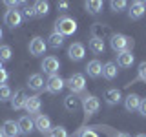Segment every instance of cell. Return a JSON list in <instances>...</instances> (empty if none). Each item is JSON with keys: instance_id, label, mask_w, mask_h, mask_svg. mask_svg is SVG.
I'll use <instances>...</instances> for the list:
<instances>
[{"instance_id": "6da1fadb", "label": "cell", "mask_w": 146, "mask_h": 137, "mask_svg": "<svg viewBox=\"0 0 146 137\" xmlns=\"http://www.w3.org/2000/svg\"><path fill=\"white\" fill-rule=\"evenodd\" d=\"M110 46H111L113 51L122 53V51H131L135 42H133V39H130V37H126L122 33H115L110 37Z\"/></svg>"}, {"instance_id": "7a4b0ae2", "label": "cell", "mask_w": 146, "mask_h": 137, "mask_svg": "<svg viewBox=\"0 0 146 137\" xmlns=\"http://www.w3.org/2000/svg\"><path fill=\"white\" fill-rule=\"evenodd\" d=\"M55 31H57V33H60L62 37L73 35L77 31V22L73 20L71 17H68V15L58 17L57 22H55Z\"/></svg>"}, {"instance_id": "3957f363", "label": "cell", "mask_w": 146, "mask_h": 137, "mask_svg": "<svg viewBox=\"0 0 146 137\" xmlns=\"http://www.w3.org/2000/svg\"><path fill=\"white\" fill-rule=\"evenodd\" d=\"M66 86L70 88L71 95L82 93V91H84V88H86V79H84V75H80V73H73L70 79L66 80Z\"/></svg>"}, {"instance_id": "277c9868", "label": "cell", "mask_w": 146, "mask_h": 137, "mask_svg": "<svg viewBox=\"0 0 146 137\" xmlns=\"http://www.w3.org/2000/svg\"><path fill=\"white\" fill-rule=\"evenodd\" d=\"M82 108H84L86 117H91V115H95V113L99 112L100 102H99V99L95 97V95H86V97L82 99Z\"/></svg>"}, {"instance_id": "5b68a950", "label": "cell", "mask_w": 146, "mask_h": 137, "mask_svg": "<svg viewBox=\"0 0 146 137\" xmlns=\"http://www.w3.org/2000/svg\"><path fill=\"white\" fill-rule=\"evenodd\" d=\"M46 48H48V42H46L42 37H35V39H31V42H29V55L40 57V55L46 53Z\"/></svg>"}, {"instance_id": "8992f818", "label": "cell", "mask_w": 146, "mask_h": 137, "mask_svg": "<svg viewBox=\"0 0 146 137\" xmlns=\"http://www.w3.org/2000/svg\"><path fill=\"white\" fill-rule=\"evenodd\" d=\"M42 70L44 73H48L49 77H53V75H57L58 70H60V62H58V59H55V57H46L44 61H42Z\"/></svg>"}, {"instance_id": "52a82bcc", "label": "cell", "mask_w": 146, "mask_h": 137, "mask_svg": "<svg viewBox=\"0 0 146 137\" xmlns=\"http://www.w3.org/2000/svg\"><path fill=\"white\" fill-rule=\"evenodd\" d=\"M4 22H6L7 27L15 29V27H18L20 22H22V13L17 11V9H7L6 15H4Z\"/></svg>"}, {"instance_id": "ba28073f", "label": "cell", "mask_w": 146, "mask_h": 137, "mask_svg": "<svg viewBox=\"0 0 146 137\" xmlns=\"http://www.w3.org/2000/svg\"><path fill=\"white\" fill-rule=\"evenodd\" d=\"M64 86H66V80L60 79L58 75H53V77H49V79H48V82H46L44 88H46L48 93H58Z\"/></svg>"}, {"instance_id": "9c48e42d", "label": "cell", "mask_w": 146, "mask_h": 137, "mask_svg": "<svg viewBox=\"0 0 146 137\" xmlns=\"http://www.w3.org/2000/svg\"><path fill=\"white\" fill-rule=\"evenodd\" d=\"M84 55H86V48H84V44H80V42H73L70 48H68V57L75 62L82 61Z\"/></svg>"}, {"instance_id": "30bf717a", "label": "cell", "mask_w": 146, "mask_h": 137, "mask_svg": "<svg viewBox=\"0 0 146 137\" xmlns=\"http://www.w3.org/2000/svg\"><path fill=\"white\" fill-rule=\"evenodd\" d=\"M146 13V4L143 0H137V2H131L130 6V11H128V15H130L131 20H139V18H143Z\"/></svg>"}, {"instance_id": "8fae6325", "label": "cell", "mask_w": 146, "mask_h": 137, "mask_svg": "<svg viewBox=\"0 0 146 137\" xmlns=\"http://www.w3.org/2000/svg\"><path fill=\"white\" fill-rule=\"evenodd\" d=\"M113 33H111V29H110V26H106V24H93L91 26V37L93 39H100V40H104L106 37H111Z\"/></svg>"}, {"instance_id": "7c38bea8", "label": "cell", "mask_w": 146, "mask_h": 137, "mask_svg": "<svg viewBox=\"0 0 146 137\" xmlns=\"http://www.w3.org/2000/svg\"><path fill=\"white\" fill-rule=\"evenodd\" d=\"M40 108H42V100H40L38 95H31V97H27L24 110L29 113V115H33V113H36V115H38Z\"/></svg>"}, {"instance_id": "4fadbf2b", "label": "cell", "mask_w": 146, "mask_h": 137, "mask_svg": "<svg viewBox=\"0 0 146 137\" xmlns=\"http://www.w3.org/2000/svg\"><path fill=\"white\" fill-rule=\"evenodd\" d=\"M35 128L38 132H42V134H49V132H51V121H49V117L48 115H42V113H38V115L35 117Z\"/></svg>"}, {"instance_id": "5bb4252c", "label": "cell", "mask_w": 146, "mask_h": 137, "mask_svg": "<svg viewBox=\"0 0 146 137\" xmlns=\"http://www.w3.org/2000/svg\"><path fill=\"white\" fill-rule=\"evenodd\" d=\"M26 100H27V95L24 90H17L11 97V108L13 110H24L26 106Z\"/></svg>"}, {"instance_id": "9a60e30c", "label": "cell", "mask_w": 146, "mask_h": 137, "mask_svg": "<svg viewBox=\"0 0 146 137\" xmlns=\"http://www.w3.org/2000/svg\"><path fill=\"white\" fill-rule=\"evenodd\" d=\"M17 124H18L20 134H24V135H29L31 132H33V128H35V122H33V119H31L29 115H22L17 121Z\"/></svg>"}, {"instance_id": "2e32d148", "label": "cell", "mask_w": 146, "mask_h": 137, "mask_svg": "<svg viewBox=\"0 0 146 137\" xmlns=\"http://www.w3.org/2000/svg\"><path fill=\"white\" fill-rule=\"evenodd\" d=\"M86 73H88L91 79H99V77L102 75V62L97 61V59L90 61L88 64H86Z\"/></svg>"}, {"instance_id": "e0dca14e", "label": "cell", "mask_w": 146, "mask_h": 137, "mask_svg": "<svg viewBox=\"0 0 146 137\" xmlns=\"http://www.w3.org/2000/svg\"><path fill=\"white\" fill-rule=\"evenodd\" d=\"M104 100H106L108 106H115V104H119V100H121V91L117 88H108L104 91Z\"/></svg>"}, {"instance_id": "ac0fdd59", "label": "cell", "mask_w": 146, "mask_h": 137, "mask_svg": "<svg viewBox=\"0 0 146 137\" xmlns=\"http://www.w3.org/2000/svg\"><path fill=\"white\" fill-rule=\"evenodd\" d=\"M133 61H135V57L131 51H122L117 55V66L119 68H131Z\"/></svg>"}, {"instance_id": "d6986e66", "label": "cell", "mask_w": 146, "mask_h": 137, "mask_svg": "<svg viewBox=\"0 0 146 137\" xmlns=\"http://www.w3.org/2000/svg\"><path fill=\"white\" fill-rule=\"evenodd\" d=\"M117 64L115 62H106V64H102V77L104 79H108V80H113L117 77V73H119V70H117Z\"/></svg>"}, {"instance_id": "ffe728a7", "label": "cell", "mask_w": 146, "mask_h": 137, "mask_svg": "<svg viewBox=\"0 0 146 137\" xmlns=\"http://www.w3.org/2000/svg\"><path fill=\"white\" fill-rule=\"evenodd\" d=\"M44 79H42V75L40 73H35V75H29V79H27V88L29 90H35V91H38V90H42L44 88Z\"/></svg>"}, {"instance_id": "44dd1931", "label": "cell", "mask_w": 146, "mask_h": 137, "mask_svg": "<svg viewBox=\"0 0 146 137\" xmlns=\"http://www.w3.org/2000/svg\"><path fill=\"white\" fill-rule=\"evenodd\" d=\"M2 130H4V135L6 137H18V134H20V130H18V124L15 121H6L2 124Z\"/></svg>"}, {"instance_id": "7402d4cb", "label": "cell", "mask_w": 146, "mask_h": 137, "mask_svg": "<svg viewBox=\"0 0 146 137\" xmlns=\"http://www.w3.org/2000/svg\"><path fill=\"white\" fill-rule=\"evenodd\" d=\"M139 104H141V97L137 93H130L124 99V108L128 110V112H135V110H139Z\"/></svg>"}, {"instance_id": "603a6c76", "label": "cell", "mask_w": 146, "mask_h": 137, "mask_svg": "<svg viewBox=\"0 0 146 137\" xmlns=\"http://www.w3.org/2000/svg\"><path fill=\"white\" fill-rule=\"evenodd\" d=\"M33 9H35V17H46L49 13V2H46V0H36L33 4Z\"/></svg>"}, {"instance_id": "cb8c5ba5", "label": "cell", "mask_w": 146, "mask_h": 137, "mask_svg": "<svg viewBox=\"0 0 146 137\" xmlns=\"http://www.w3.org/2000/svg\"><path fill=\"white\" fill-rule=\"evenodd\" d=\"M62 44H64V37L60 33H57V31H53V33L49 35V39H48V46L53 48V49H58Z\"/></svg>"}, {"instance_id": "d4e9b609", "label": "cell", "mask_w": 146, "mask_h": 137, "mask_svg": "<svg viewBox=\"0 0 146 137\" xmlns=\"http://www.w3.org/2000/svg\"><path fill=\"white\" fill-rule=\"evenodd\" d=\"M102 6L104 4L100 0H90V2H86V9H88V13H91V15H99L102 11Z\"/></svg>"}, {"instance_id": "484cf974", "label": "cell", "mask_w": 146, "mask_h": 137, "mask_svg": "<svg viewBox=\"0 0 146 137\" xmlns=\"http://www.w3.org/2000/svg\"><path fill=\"white\" fill-rule=\"evenodd\" d=\"M64 108H66L68 112H75V110L79 108V99H77L75 95H68V97H64Z\"/></svg>"}, {"instance_id": "4316f807", "label": "cell", "mask_w": 146, "mask_h": 137, "mask_svg": "<svg viewBox=\"0 0 146 137\" xmlns=\"http://www.w3.org/2000/svg\"><path fill=\"white\" fill-rule=\"evenodd\" d=\"M90 49H91L93 53H97V55L104 53V40L93 39V37H91V40H90Z\"/></svg>"}, {"instance_id": "83f0119b", "label": "cell", "mask_w": 146, "mask_h": 137, "mask_svg": "<svg viewBox=\"0 0 146 137\" xmlns=\"http://www.w3.org/2000/svg\"><path fill=\"white\" fill-rule=\"evenodd\" d=\"M13 97V91L7 84H2L0 86V102H6V100H11Z\"/></svg>"}, {"instance_id": "f1b7e54d", "label": "cell", "mask_w": 146, "mask_h": 137, "mask_svg": "<svg viewBox=\"0 0 146 137\" xmlns=\"http://www.w3.org/2000/svg\"><path fill=\"white\" fill-rule=\"evenodd\" d=\"M11 48L9 46H0V61L2 62H7V61H11Z\"/></svg>"}, {"instance_id": "f546056e", "label": "cell", "mask_w": 146, "mask_h": 137, "mask_svg": "<svg viewBox=\"0 0 146 137\" xmlns=\"http://www.w3.org/2000/svg\"><path fill=\"white\" fill-rule=\"evenodd\" d=\"M49 137H68V132L64 126H55L51 128V132H49Z\"/></svg>"}, {"instance_id": "4dcf8cb0", "label": "cell", "mask_w": 146, "mask_h": 137, "mask_svg": "<svg viewBox=\"0 0 146 137\" xmlns=\"http://www.w3.org/2000/svg\"><path fill=\"white\" fill-rule=\"evenodd\" d=\"M110 6H111V11H113V13H121L122 9L128 6V4L124 2V0H119V2H117V0H113V2L110 4Z\"/></svg>"}, {"instance_id": "1f68e13d", "label": "cell", "mask_w": 146, "mask_h": 137, "mask_svg": "<svg viewBox=\"0 0 146 137\" xmlns=\"http://www.w3.org/2000/svg\"><path fill=\"white\" fill-rule=\"evenodd\" d=\"M137 79L146 82V61L139 64V70H137Z\"/></svg>"}, {"instance_id": "d6a6232c", "label": "cell", "mask_w": 146, "mask_h": 137, "mask_svg": "<svg viewBox=\"0 0 146 137\" xmlns=\"http://www.w3.org/2000/svg\"><path fill=\"white\" fill-rule=\"evenodd\" d=\"M33 17H35V9H33V6H26L24 11H22V18L29 20V18H33Z\"/></svg>"}, {"instance_id": "836d02e7", "label": "cell", "mask_w": 146, "mask_h": 137, "mask_svg": "<svg viewBox=\"0 0 146 137\" xmlns=\"http://www.w3.org/2000/svg\"><path fill=\"white\" fill-rule=\"evenodd\" d=\"M4 4H6L9 9H17L18 6H24V2H13V0H6Z\"/></svg>"}, {"instance_id": "e575fe53", "label": "cell", "mask_w": 146, "mask_h": 137, "mask_svg": "<svg viewBox=\"0 0 146 137\" xmlns=\"http://www.w3.org/2000/svg\"><path fill=\"white\" fill-rule=\"evenodd\" d=\"M7 79H9V73H7V71L2 68V70H0V86H2V84H6V80H7Z\"/></svg>"}, {"instance_id": "d590c367", "label": "cell", "mask_w": 146, "mask_h": 137, "mask_svg": "<svg viewBox=\"0 0 146 137\" xmlns=\"http://www.w3.org/2000/svg\"><path fill=\"white\" fill-rule=\"evenodd\" d=\"M139 113L143 117H146V99H141V104H139Z\"/></svg>"}, {"instance_id": "8d00e7d4", "label": "cell", "mask_w": 146, "mask_h": 137, "mask_svg": "<svg viewBox=\"0 0 146 137\" xmlns=\"http://www.w3.org/2000/svg\"><path fill=\"white\" fill-rule=\"evenodd\" d=\"M80 137H99L95 132H91V130H86V132H82L80 134Z\"/></svg>"}, {"instance_id": "74e56055", "label": "cell", "mask_w": 146, "mask_h": 137, "mask_svg": "<svg viewBox=\"0 0 146 137\" xmlns=\"http://www.w3.org/2000/svg\"><path fill=\"white\" fill-rule=\"evenodd\" d=\"M68 6H70L68 2H58V4H57V7H58V9H68Z\"/></svg>"}, {"instance_id": "f35d334b", "label": "cell", "mask_w": 146, "mask_h": 137, "mask_svg": "<svg viewBox=\"0 0 146 137\" xmlns=\"http://www.w3.org/2000/svg\"><path fill=\"white\" fill-rule=\"evenodd\" d=\"M115 137H130V135H128V134H124V132H121V134H117Z\"/></svg>"}, {"instance_id": "ab89813d", "label": "cell", "mask_w": 146, "mask_h": 137, "mask_svg": "<svg viewBox=\"0 0 146 137\" xmlns=\"http://www.w3.org/2000/svg\"><path fill=\"white\" fill-rule=\"evenodd\" d=\"M0 137H6V135H4V130H2V128H0Z\"/></svg>"}, {"instance_id": "60d3db41", "label": "cell", "mask_w": 146, "mask_h": 137, "mask_svg": "<svg viewBox=\"0 0 146 137\" xmlns=\"http://www.w3.org/2000/svg\"><path fill=\"white\" fill-rule=\"evenodd\" d=\"M135 137H146V135L144 134H139V135H135Z\"/></svg>"}, {"instance_id": "b9f144b4", "label": "cell", "mask_w": 146, "mask_h": 137, "mask_svg": "<svg viewBox=\"0 0 146 137\" xmlns=\"http://www.w3.org/2000/svg\"><path fill=\"white\" fill-rule=\"evenodd\" d=\"M2 35H4V33H2V29H0V39H2Z\"/></svg>"}, {"instance_id": "7bdbcfd3", "label": "cell", "mask_w": 146, "mask_h": 137, "mask_svg": "<svg viewBox=\"0 0 146 137\" xmlns=\"http://www.w3.org/2000/svg\"><path fill=\"white\" fill-rule=\"evenodd\" d=\"M0 70H2V61H0Z\"/></svg>"}]
</instances>
